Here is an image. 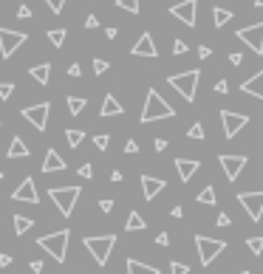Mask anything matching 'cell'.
Wrapping results in <instances>:
<instances>
[{"mask_svg":"<svg viewBox=\"0 0 263 274\" xmlns=\"http://www.w3.org/2000/svg\"><path fill=\"white\" fill-rule=\"evenodd\" d=\"M176 116V108H170L164 96L159 91H147V99H145V108H141V124H150V122H159V119H173Z\"/></svg>","mask_w":263,"mask_h":274,"instance_id":"obj_1","label":"cell"},{"mask_svg":"<svg viewBox=\"0 0 263 274\" xmlns=\"http://www.w3.org/2000/svg\"><path fill=\"white\" fill-rule=\"evenodd\" d=\"M198 80H201V71H198V68H190V71H184V73H170V77H167V85L181 93L184 102H196Z\"/></svg>","mask_w":263,"mask_h":274,"instance_id":"obj_2","label":"cell"},{"mask_svg":"<svg viewBox=\"0 0 263 274\" xmlns=\"http://www.w3.org/2000/svg\"><path fill=\"white\" fill-rule=\"evenodd\" d=\"M68 240H71V232H68V229H60V232H51V235H43V238L37 240V243H40V249H43V252H49L51 260L65 263Z\"/></svg>","mask_w":263,"mask_h":274,"instance_id":"obj_3","label":"cell"},{"mask_svg":"<svg viewBox=\"0 0 263 274\" xmlns=\"http://www.w3.org/2000/svg\"><path fill=\"white\" fill-rule=\"evenodd\" d=\"M82 195L80 187H51L49 189V198L57 204V209H60L62 218H71L74 207H77V198Z\"/></svg>","mask_w":263,"mask_h":274,"instance_id":"obj_4","label":"cell"},{"mask_svg":"<svg viewBox=\"0 0 263 274\" xmlns=\"http://www.w3.org/2000/svg\"><path fill=\"white\" fill-rule=\"evenodd\" d=\"M82 243L93 255L97 266H108V257L113 252V246H116V235H93V238H85Z\"/></svg>","mask_w":263,"mask_h":274,"instance_id":"obj_5","label":"cell"},{"mask_svg":"<svg viewBox=\"0 0 263 274\" xmlns=\"http://www.w3.org/2000/svg\"><path fill=\"white\" fill-rule=\"evenodd\" d=\"M196 249H198L201 266H209L221 252L227 249V240H215V238H207V235H196Z\"/></svg>","mask_w":263,"mask_h":274,"instance_id":"obj_6","label":"cell"},{"mask_svg":"<svg viewBox=\"0 0 263 274\" xmlns=\"http://www.w3.org/2000/svg\"><path fill=\"white\" fill-rule=\"evenodd\" d=\"M26 40H29V37H26L23 31H12V29H3V26H0V54H3V60L14 57V51H17Z\"/></svg>","mask_w":263,"mask_h":274,"instance_id":"obj_7","label":"cell"},{"mask_svg":"<svg viewBox=\"0 0 263 274\" xmlns=\"http://www.w3.org/2000/svg\"><path fill=\"white\" fill-rule=\"evenodd\" d=\"M49 110H51V102H37V105H31V108H23L20 113H23V119L29 124H34V130H45V124H49Z\"/></svg>","mask_w":263,"mask_h":274,"instance_id":"obj_8","label":"cell"},{"mask_svg":"<svg viewBox=\"0 0 263 274\" xmlns=\"http://www.w3.org/2000/svg\"><path fill=\"white\" fill-rule=\"evenodd\" d=\"M221 124H224V136L235 139L241 133V128L249 124V116L246 113H235V110H221Z\"/></svg>","mask_w":263,"mask_h":274,"instance_id":"obj_9","label":"cell"},{"mask_svg":"<svg viewBox=\"0 0 263 274\" xmlns=\"http://www.w3.org/2000/svg\"><path fill=\"white\" fill-rule=\"evenodd\" d=\"M241 40V43H246L255 54H263V23H255V26H244V29H238V34H235Z\"/></svg>","mask_w":263,"mask_h":274,"instance_id":"obj_10","label":"cell"},{"mask_svg":"<svg viewBox=\"0 0 263 274\" xmlns=\"http://www.w3.org/2000/svg\"><path fill=\"white\" fill-rule=\"evenodd\" d=\"M238 198V204L249 212V218L255 220V223H260V218H263V192H241V195H235Z\"/></svg>","mask_w":263,"mask_h":274,"instance_id":"obj_11","label":"cell"},{"mask_svg":"<svg viewBox=\"0 0 263 274\" xmlns=\"http://www.w3.org/2000/svg\"><path fill=\"white\" fill-rule=\"evenodd\" d=\"M246 156H232V153H221L218 156V164L224 167V176H227V181H235V178L241 176V170L246 167Z\"/></svg>","mask_w":263,"mask_h":274,"instance_id":"obj_12","label":"cell"},{"mask_svg":"<svg viewBox=\"0 0 263 274\" xmlns=\"http://www.w3.org/2000/svg\"><path fill=\"white\" fill-rule=\"evenodd\" d=\"M170 14L176 20H181L184 26L196 29V14H198V0H181L176 6H170Z\"/></svg>","mask_w":263,"mask_h":274,"instance_id":"obj_13","label":"cell"},{"mask_svg":"<svg viewBox=\"0 0 263 274\" xmlns=\"http://www.w3.org/2000/svg\"><path fill=\"white\" fill-rule=\"evenodd\" d=\"M130 54L133 57H159V48H156V43H153V37H150V31H145V34L136 40V45L130 48Z\"/></svg>","mask_w":263,"mask_h":274,"instance_id":"obj_14","label":"cell"},{"mask_svg":"<svg viewBox=\"0 0 263 274\" xmlns=\"http://www.w3.org/2000/svg\"><path fill=\"white\" fill-rule=\"evenodd\" d=\"M167 181L164 178H153V176H141V195H145V201H153L159 192H164Z\"/></svg>","mask_w":263,"mask_h":274,"instance_id":"obj_15","label":"cell"},{"mask_svg":"<svg viewBox=\"0 0 263 274\" xmlns=\"http://www.w3.org/2000/svg\"><path fill=\"white\" fill-rule=\"evenodd\" d=\"M12 198H14V201H23V204H40V198H37V187H34L31 178H26V181L14 189Z\"/></svg>","mask_w":263,"mask_h":274,"instance_id":"obj_16","label":"cell"},{"mask_svg":"<svg viewBox=\"0 0 263 274\" xmlns=\"http://www.w3.org/2000/svg\"><path fill=\"white\" fill-rule=\"evenodd\" d=\"M176 170H178V178L187 184L198 170H201V161L198 159H176Z\"/></svg>","mask_w":263,"mask_h":274,"instance_id":"obj_17","label":"cell"},{"mask_svg":"<svg viewBox=\"0 0 263 274\" xmlns=\"http://www.w3.org/2000/svg\"><path fill=\"white\" fill-rule=\"evenodd\" d=\"M62 170H65V159H62L54 147H49V153H45V159H43V172L51 176V172H62Z\"/></svg>","mask_w":263,"mask_h":274,"instance_id":"obj_18","label":"cell"},{"mask_svg":"<svg viewBox=\"0 0 263 274\" xmlns=\"http://www.w3.org/2000/svg\"><path fill=\"white\" fill-rule=\"evenodd\" d=\"M241 91L249 93V96H255V99H263V71H257L255 77H249V80L241 85Z\"/></svg>","mask_w":263,"mask_h":274,"instance_id":"obj_19","label":"cell"},{"mask_svg":"<svg viewBox=\"0 0 263 274\" xmlns=\"http://www.w3.org/2000/svg\"><path fill=\"white\" fill-rule=\"evenodd\" d=\"M122 113H125V108L119 105V99L113 96V93H108V96L102 99V108H99V116H105V119H108V116H122Z\"/></svg>","mask_w":263,"mask_h":274,"instance_id":"obj_20","label":"cell"},{"mask_svg":"<svg viewBox=\"0 0 263 274\" xmlns=\"http://www.w3.org/2000/svg\"><path fill=\"white\" fill-rule=\"evenodd\" d=\"M29 77L37 82V85H49V80H51V62H40V65L29 68Z\"/></svg>","mask_w":263,"mask_h":274,"instance_id":"obj_21","label":"cell"},{"mask_svg":"<svg viewBox=\"0 0 263 274\" xmlns=\"http://www.w3.org/2000/svg\"><path fill=\"white\" fill-rule=\"evenodd\" d=\"M31 153H29V144H26L20 136H14L12 139V144H9V150H6V159H29Z\"/></svg>","mask_w":263,"mask_h":274,"instance_id":"obj_22","label":"cell"},{"mask_svg":"<svg viewBox=\"0 0 263 274\" xmlns=\"http://www.w3.org/2000/svg\"><path fill=\"white\" fill-rule=\"evenodd\" d=\"M125 266H128V274H159V268H156V266H145V263L133 260V257H128Z\"/></svg>","mask_w":263,"mask_h":274,"instance_id":"obj_23","label":"cell"},{"mask_svg":"<svg viewBox=\"0 0 263 274\" xmlns=\"http://www.w3.org/2000/svg\"><path fill=\"white\" fill-rule=\"evenodd\" d=\"M125 229L128 232H141V229H147V220L141 218L139 212H130L128 220H125Z\"/></svg>","mask_w":263,"mask_h":274,"instance_id":"obj_24","label":"cell"},{"mask_svg":"<svg viewBox=\"0 0 263 274\" xmlns=\"http://www.w3.org/2000/svg\"><path fill=\"white\" fill-rule=\"evenodd\" d=\"M229 20H232V12H229V9H218V6L212 9V23H215V29H224Z\"/></svg>","mask_w":263,"mask_h":274,"instance_id":"obj_25","label":"cell"},{"mask_svg":"<svg viewBox=\"0 0 263 274\" xmlns=\"http://www.w3.org/2000/svg\"><path fill=\"white\" fill-rule=\"evenodd\" d=\"M14 235H26V232L31 229V226H34V220L31 218H26V215H14Z\"/></svg>","mask_w":263,"mask_h":274,"instance_id":"obj_26","label":"cell"},{"mask_svg":"<svg viewBox=\"0 0 263 274\" xmlns=\"http://www.w3.org/2000/svg\"><path fill=\"white\" fill-rule=\"evenodd\" d=\"M196 201L204 204V207H215V204H218V198H215V189H212V187H204L201 192H198Z\"/></svg>","mask_w":263,"mask_h":274,"instance_id":"obj_27","label":"cell"},{"mask_svg":"<svg viewBox=\"0 0 263 274\" xmlns=\"http://www.w3.org/2000/svg\"><path fill=\"white\" fill-rule=\"evenodd\" d=\"M65 141H68V144H71V147H80L82 144V141H85V130H65Z\"/></svg>","mask_w":263,"mask_h":274,"instance_id":"obj_28","label":"cell"},{"mask_svg":"<svg viewBox=\"0 0 263 274\" xmlns=\"http://www.w3.org/2000/svg\"><path fill=\"white\" fill-rule=\"evenodd\" d=\"M49 43L54 45V48H62V43H65V29H51L49 31Z\"/></svg>","mask_w":263,"mask_h":274,"instance_id":"obj_29","label":"cell"},{"mask_svg":"<svg viewBox=\"0 0 263 274\" xmlns=\"http://www.w3.org/2000/svg\"><path fill=\"white\" fill-rule=\"evenodd\" d=\"M82 108H85V99L82 96H68V110H71V116H80Z\"/></svg>","mask_w":263,"mask_h":274,"instance_id":"obj_30","label":"cell"},{"mask_svg":"<svg viewBox=\"0 0 263 274\" xmlns=\"http://www.w3.org/2000/svg\"><path fill=\"white\" fill-rule=\"evenodd\" d=\"M116 9L130 12V14H139V0H116Z\"/></svg>","mask_w":263,"mask_h":274,"instance_id":"obj_31","label":"cell"},{"mask_svg":"<svg viewBox=\"0 0 263 274\" xmlns=\"http://www.w3.org/2000/svg\"><path fill=\"white\" fill-rule=\"evenodd\" d=\"M246 246H249L252 255H263V238H249V240H246Z\"/></svg>","mask_w":263,"mask_h":274,"instance_id":"obj_32","label":"cell"},{"mask_svg":"<svg viewBox=\"0 0 263 274\" xmlns=\"http://www.w3.org/2000/svg\"><path fill=\"white\" fill-rule=\"evenodd\" d=\"M93 144H97V150H108V144H110V136H108V133H99V136H93Z\"/></svg>","mask_w":263,"mask_h":274,"instance_id":"obj_33","label":"cell"},{"mask_svg":"<svg viewBox=\"0 0 263 274\" xmlns=\"http://www.w3.org/2000/svg\"><path fill=\"white\" fill-rule=\"evenodd\" d=\"M12 93H14V82H0V99H3V102H6Z\"/></svg>","mask_w":263,"mask_h":274,"instance_id":"obj_34","label":"cell"},{"mask_svg":"<svg viewBox=\"0 0 263 274\" xmlns=\"http://www.w3.org/2000/svg\"><path fill=\"white\" fill-rule=\"evenodd\" d=\"M187 51H190V45L184 43V40H173V54H176V57L187 54Z\"/></svg>","mask_w":263,"mask_h":274,"instance_id":"obj_35","label":"cell"},{"mask_svg":"<svg viewBox=\"0 0 263 274\" xmlns=\"http://www.w3.org/2000/svg\"><path fill=\"white\" fill-rule=\"evenodd\" d=\"M45 6H49L54 14H62V9H65V0H45Z\"/></svg>","mask_w":263,"mask_h":274,"instance_id":"obj_36","label":"cell"},{"mask_svg":"<svg viewBox=\"0 0 263 274\" xmlns=\"http://www.w3.org/2000/svg\"><path fill=\"white\" fill-rule=\"evenodd\" d=\"M170 274H190V266H184V263L173 260L170 263Z\"/></svg>","mask_w":263,"mask_h":274,"instance_id":"obj_37","label":"cell"},{"mask_svg":"<svg viewBox=\"0 0 263 274\" xmlns=\"http://www.w3.org/2000/svg\"><path fill=\"white\" fill-rule=\"evenodd\" d=\"M187 136H190V139H204V128H201V124H193V128L190 130H187Z\"/></svg>","mask_w":263,"mask_h":274,"instance_id":"obj_38","label":"cell"},{"mask_svg":"<svg viewBox=\"0 0 263 274\" xmlns=\"http://www.w3.org/2000/svg\"><path fill=\"white\" fill-rule=\"evenodd\" d=\"M105 71H108V62H105V60H93V73H97V77H102Z\"/></svg>","mask_w":263,"mask_h":274,"instance_id":"obj_39","label":"cell"},{"mask_svg":"<svg viewBox=\"0 0 263 274\" xmlns=\"http://www.w3.org/2000/svg\"><path fill=\"white\" fill-rule=\"evenodd\" d=\"M215 93H229V82L227 80H218V82H215Z\"/></svg>","mask_w":263,"mask_h":274,"instance_id":"obj_40","label":"cell"},{"mask_svg":"<svg viewBox=\"0 0 263 274\" xmlns=\"http://www.w3.org/2000/svg\"><path fill=\"white\" fill-rule=\"evenodd\" d=\"M215 223H218V226H229V223H232V218H229L227 212H218V218H215Z\"/></svg>","mask_w":263,"mask_h":274,"instance_id":"obj_41","label":"cell"},{"mask_svg":"<svg viewBox=\"0 0 263 274\" xmlns=\"http://www.w3.org/2000/svg\"><path fill=\"white\" fill-rule=\"evenodd\" d=\"M99 209H102V212L108 215L110 209H113V201H110V198H102V201H99Z\"/></svg>","mask_w":263,"mask_h":274,"instance_id":"obj_42","label":"cell"},{"mask_svg":"<svg viewBox=\"0 0 263 274\" xmlns=\"http://www.w3.org/2000/svg\"><path fill=\"white\" fill-rule=\"evenodd\" d=\"M68 77H82V68L77 65V62H71V65H68Z\"/></svg>","mask_w":263,"mask_h":274,"instance_id":"obj_43","label":"cell"},{"mask_svg":"<svg viewBox=\"0 0 263 274\" xmlns=\"http://www.w3.org/2000/svg\"><path fill=\"white\" fill-rule=\"evenodd\" d=\"M80 176H82V178H93V167H91V164H82V167H80Z\"/></svg>","mask_w":263,"mask_h":274,"instance_id":"obj_44","label":"cell"},{"mask_svg":"<svg viewBox=\"0 0 263 274\" xmlns=\"http://www.w3.org/2000/svg\"><path fill=\"white\" fill-rule=\"evenodd\" d=\"M29 266H31V271H34V274H40V271L45 268V263H43V260H31Z\"/></svg>","mask_w":263,"mask_h":274,"instance_id":"obj_45","label":"cell"},{"mask_svg":"<svg viewBox=\"0 0 263 274\" xmlns=\"http://www.w3.org/2000/svg\"><path fill=\"white\" fill-rule=\"evenodd\" d=\"M17 17H20V20H29V17H31V9H29V6H20V9H17Z\"/></svg>","mask_w":263,"mask_h":274,"instance_id":"obj_46","label":"cell"},{"mask_svg":"<svg viewBox=\"0 0 263 274\" xmlns=\"http://www.w3.org/2000/svg\"><path fill=\"white\" fill-rule=\"evenodd\" d=\"M229 62H232V65H244V54H238V51L229 54Z\"/></svg>","mask_w":263,"mask_h":274,"instance_id":"obj_47","label":"cell"},{"mask_svg":"<svg viewBox=\"0 0 263 274\" xmlns=\"http://www.w3.org/2000/svg\"><path fill=\"white\" fill-rule=\"evenodd\" d=\"M156 243H159V246H167V243H170V235H167V232H159V238H156Z\"/></svg>","mask_w":263,"mask_h":274,"instance_id":"obj_48","label":"cell"},{"mask_svg":"<svg viewBox=\"0 0 263 274\" xmlns=\"http://www.w3.org/2000/svg\"><path fill=\"white\" fill-rule=\"evenodd\" d=\"M125 153H139V144H136L133 139H130V141H125Z\"/></svg>","mask_w":263,"mask_h":274,"instance_id":"obj_49","label":"cell"},{"mask_svg":"<svg viewBox=\"0 0 263 274\" xmlns=\"http://www.w3.org/2000/svg\"><path fill=\"white\" fill-rule=\"evenodd\" d=\"M97 26H99V20L93 17V14H88V17H85V29H97Z\"/></svg>","mask_w":263,"mask_h":274,"instance_id":"obj_50","label":"cell"},{"mask_svg":"<svg viewBox=\"0 0 263 274\" xmlns=\"http://www.w3.org/2000/svg\"><path fill=\"white\" fill-rule=\"evenodd\" d=\"M209 54H212V48H207V45L198 48V57H201V60H209Z\"/></svg>","mask_w":263,"mask_h":274,"instance_id":"obj_51","label":"cell"},{"mask_svg":"<svg viewBox=\"0 0 263 274\" xmlns=\"http://www.w3.org/2000/svg\"><path fill=\"white\" fill-rule=\"evenodd\" d=\"M122 172H119V170H113V172H110V181H113V184H119V181H122Z\"/></svg>","mask_w":263,"mask_h":274,"instance_id":"obj_52","label":"cell"},{"mask_svg":"<svg viewBox=\"0 0 263 274\" xmlns=\"http://www.w3.org/2000/svg\"><path fill=\"white\" fill-rule=\"evenodd\" d=\"M156 150H167V139H156Z\"/></svg>","mask_w":263,"mask_h":274,"instance_id":"obj_53","label":"cell"},{"mask_svg":"<svg viewBox=\"0 0 263 274\" xmlns=\"http://www.w3.org/2000/svg\"><path fill=\"white\" fill-rule=\"evenodd\" d=\"M170 215H173V218H181L184 209H181V207H173V209H170Z\"/></svg>","mask_w":263,"mask_h":274,"instance_id":"obj_54","label":"cell"},{"mask_svg":"<svg viewBox=\"0 0 263 274\" xmlns=\"http://www.w3.org/2000/svg\"><path fill=\"white\" fill-rule=\"evenodd\" d=\"M12 263V255H0V266H9Z\"/></svg>","mask_w":263,"mask_h":274,"instance_id":"obj_55","label":"cell"},{"mask_svg":"<svg viewBox=\"0 0 263 274\" xmlns=\"http://www.w3.org/2000/svg\"><path fill=\"white\" fill-rule=\"evenodd\" d=\"M255 6H257V9H263V0H255Z\"/></svg>","mask_w":263,"mask_h":274,"instance_id":"obj_56","label":"cell"},{"mask_svg":"<svg viewBox=\"0 0 263 274\" xmlns=\"http://www.w3.org/2000/svg\"><path fill=\"white\" fill-rule=\"evenodd\" d=\"M238 274H249V271H238Z\"/></svg>","mask_w":263,"mask_h":274,"instance_id":"obj_57","label":"cell"},{"mask_svg":"<svg viewBox=\"0 0 263 274\" xmlns=\"http://www.w3.org/2000/svg\"><path fill=\"white\" fill-rule=\"evenodd\" d=\"M0 181H3V172H0Z\"/></svg>","mask_w":263,"mask_h":274,"instance_id":"obj_58","label":"cell"}]
</instances>
